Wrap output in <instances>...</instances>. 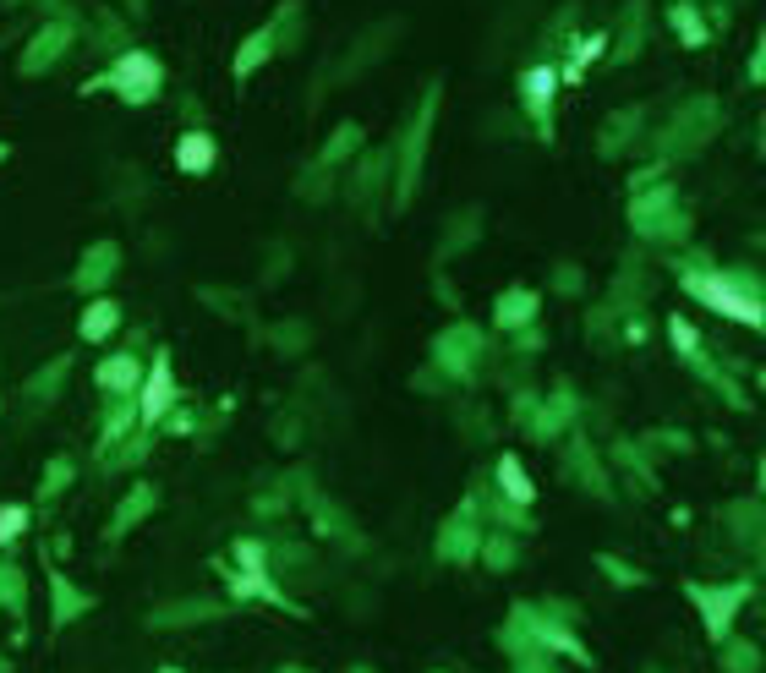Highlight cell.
Listing matches in <instances>:
<instances>
[{
  "mask_svg": "<svg viewBox=\"0 0 766 673\" xmlns=\"http://www.w3.org/2000/svg\"><path fill=\"white\" fill-rule=\"evenodd\" d=\"M684 290H690L695 301H706L712 312H728V318L750 323V329H761V301L745 296L728 274H684Z\"/></svg>",
  "mask_w": 766,
  "mask_h": 673,
  "instance_id": "1",
  "label": "cell"
},
{
  "mask_svg": "<svg viewBox=\"0 0 766 673\" xmlns=\"http://www.w3.org/2000/svg\"><path fill=\"white\" fill-rule=\"evenodd\" d=\"M110 88H121V99H132V104L154 99L159 94V61L148 50L121 55V61H115V72H110Z\"/></svg>",
  "mask_w": 766,
  "mask_h": 673,
  "instance_id": "2",
  "label": "cell"
},
{
  "mask_svg": "<svg viewBox=\"0 0 766 673\" xmlns=\"http://www.w3.org/2000/svg\"><path fill=\"white\" fill-rule=\"evenodd\" d=\"M690 597L701 602V613H706V630L723 641V630H728V619H734V608H739V597H745V586H734V591H712V586H690Z\"/></svg>",
  "mask_w": 766,
  "mask_h": 673,
  "instance_id": "3",
  "label": "cell"
},
{
  "mask_svg": "<svg viewBox=\"0 0 766 673\" xmlns=\"http://www.w3.org/2000/svg\"><path fill=\"white\" fill-rule=\"evenodd\" d=\"M170 400H176V389H170V362L159 356V362H154V373H148V384H143V400H137L143 422H159V416L170 411Z\"/></svg>",
  "mask_w": 766,
  "mask_h": 673,
  "instance_id": "4",
  "label": "cell"
},
{
  "mask_svg": "<svg viewBox=\"0 0 766 673\" xmlns=\"http://www.w3.org/2000/svg\"><path fill=\"white\" fill-rule=\"evenodd\" d=\"M176 165L187 170V176H203V170H214V137L208 132H187L176 143Z\"/></svg>",
  "mask_w": 766,
  "mask_h": 673,
  "instance_id": "5",
  "label": "cell"
},
{
  "mask_svg": "<svg viewBox=\"0 0 766 673\" xmlns=\"http://www.w3.org/2000/svg\"><path fill=\"white\" fill-rule=\"evenodd\" d=\"M520 94H526V110L537 115L542 126H548V104H553V72H548V66H537V72H526V83H520Z\"/></svg>",
  "mask_w": 766,
  "mask_h": 673,
  "instance_id": "6",
  "label": "cell"
},
{
  "mask_svg": "<svg viewBox=\"0 0 766 673\" xmlns=\"http://www.w3.org/2000/svg\"><path fill=\"white\" fill-rule=\"evenodd\" d=\"M115 323H121V307H115V301H94V307L83 312V340H110Z\"/></svg>",
  "mask_w": 766,
  "mask_h": 673,
  "instance_id": "7",
  "label": "cell"
},
{
  "mask_svg": "<svg viewBox=\"0 0 766 673\" xmlns=\"http://www.w3.org/2000/svg\"><path fill=\"white\" fill-rule=\"evenodd\" d=\"M132 378H137V367H132V362H126V356H115V362H104V367H99V384H104V389H115V394H126V389H137V384H132Z\"/></svg>",
  "mask_w": 766,
  "mask_h": 673,
  "instance_id": "8",
  "label": "cell"
},
{
  "mask_svg": "<svg viewBox=\"0 0 766 673\" xmlns=\"http://www.w3.org/2000/svg\"><path fill=\"white\" fill-rule=\"evenodd\" d=\"M498 482H504L509 493H515V504H531V482L520 477V466H515V460H504V466H498Z\"/></svg>",
  "mask_w": 766,
  "mask_h": 673,
  "instance_id": "9",
  "label": "cell"
},
{
  "mask_svg": "<svg viewBox=\"0 0 766 673\" xmlns=\"http://www.w3.org/2000/svg\"><path fill=\"white\" fill-rule=\"evenodd\" d=\"M22 526H28V509H22V504H6V509H0V542H17Z\"/></svg>",
  "mask_w": 766,
  "mask_h": 673,
  "instance_id": "10",
  "label": "cell"
},
{
  "mask_svg": "<svg viewBox=\"0 0 766 673\" xmlns=\"http://www.w3.org/2000/svg\"><path fill=\"white\" fill-rule=\"evenodd\" d=\"M673 28H684V44H701V39H706V33H701V22H695V11H690V6H679V11H673Z\"/></svg>",
  "mask_w": 766,
  "mask_h": 673,
  "instance_id": "11",
  "label": "cell"
},
{
  "mask_svg": "<svg viewBox=\"0 0 766 673\" xmlns=\"http://www.w3.org/2000/svg\"><path fill=\"white\" fill-rule=\"evenodd\" d=\"M263 55H269V33H258V39H252V50H247V55H236V72H252V66L263 61Z\"/></svg>",
  "mask_w": 766,
  "mask_h": 673,
  "instance_id": "12",
  "label": "cell"
},
{
  "mask_svg": "<svg viewBox=\"0 0 766 673\" xmlns=\"http://www.w3.org/2000/svg\"><path fill=\"white\" fill-rule=\"evenodd\" d=\"M668 334H673V345H679L684 356H695V329H690V323H679V318H673V323H668Z\"/></svg>",
  "mask_w": 766,
  "mask_h": 673,
  "instance_id": "13",
  "label": "cell"
},
{
  "mask_svg": "<svg viewBox=\"0 0 766 673\" xmlns=\"http://www.w3.org/2000/svg\"><path fill=\"white\" fill-rule=\"evenodd\" d=\"M159 673H181V668H159Z\"/></svg>",
  "mask_w": 766,
  "mask_h": 673,
  "instance_id": "14",
  "label": "cell"
}]
</instances>
